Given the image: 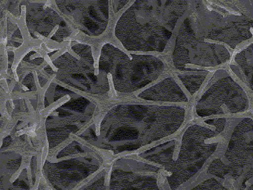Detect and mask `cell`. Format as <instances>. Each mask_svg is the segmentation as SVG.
Masks as SVG:
<instances>
[{"label":"cell","instance_id":"1","mask_svg":"<svg viewBox=\"0 0 253 190\" xmlns=\"http://www.w3.org/2000/svg\"><path fill=\"white\" fill-rule=\"evenodd\" d=\"M66 17L75 30L78 37L94 43L110 31L116 16L111 1H68Z\"/></svg>","mask_w":253,"mask_h":190}]
</instances>
